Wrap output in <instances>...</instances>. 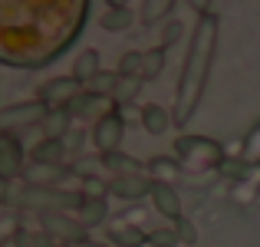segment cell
I'll use <instances>...</instances> for the list:
<instances>
[{
  "mask_svg": "<svg viewBox=\"0 0 260 247\" xmlns=\"http://www.w3.org/2000/svg\"><path fill=\"white\" fill-rule=\"evenodd\" d=\"M102 73V63H99V50H83L76 59H73V73L70 76L73 79H79L83 82V89H86V82H92L95 76Z\"/></svg>",
  "mask_w": 260,
  "mask_h": 247,
  "instance_id": "obj_21",
  "label": "cell"
},
{
  "mask_svg": "<svg viewBox=\"0 0 260 247\" xmlns=\"http://www.w3.org/2000/svg\"><path fill=\"white\" fill-rule=\"evenodd\" d=\"M7 195H10V184L0 181V204H7Z\"/></svg>",
  "mask_w": 260,
  "mask_h": 247,
  "instance_id": "obj_33",
  "label": "cell"
},
{
  "mask_svg": "<svg viewBox=\"0 0 260 247\" xmlns=\"http://www.w3.org/2000/svg\"><path fill=\"white\" fill-rule=\"evenodd\" d=\"M175 234H178V241L188 244V247H194V244H198V231H194V224H191L184 214L175 221Z\"/></svg>",
  "mask_w": 260,
  "mask_h": 247,
  "instance_id": "obj_29",
  "label": "cell"
},
{
  "mask_svg": "<svg viewBox=\"0 0 260 247\" xmlns=\"http://www.w3.org/2000/svg\"><path fill=\"white\" fill-rule=\"evenodd\" d=\"M79 92H83V82H79V79H73V76H56V79H50V82H43V86H40L37 99L43 102L46 109H66Z\"/></svg>",
  "mask_w": 260,
  "mask_h": 247,
  "instance_id": "obj_9",
  "label": "cell"
},
{
  "mask_svg": "<svg viewBox=\"0 0 260 247\" xmlns=\"http://www.w3.org/2000/svg\"><path fill=\"white\" fill-rule=\"evenodd\" d=\"M139 115H142V126H145L148 135H165L168 129L175 126V122H172V109L158 106V102H148V106H142Z\"/></svg>",
  "mask_w": 260,
  "mask_h": 247,
  "instance_id": "obj_17",
  "label": "cell"
},
{
  "mask_svg": "<svg viewBox=\"0 0 260 247\" xmlns=\"http://www.w3.org/2000/svg\"><path fill=\"white\" fill-rule=\"evenodd\" d=\"M145 244L148 247H175L181 241H178L175 228H155V231H145Z\"/></svg>",
  "mask_w": 260,
  "mask_h": 247,
  "instance_id": "obj_26",
  "label": "cell"
},
{
  "mask_svg": "<svg viewBox=\"0 0 260 247\" xmlns=\"http://www.w3.org/2000/svg\"><path fill=\"white\" fill-rule=\"evenodd\" d=\"M106 241L112 247H145V231L135 224H109Z\"/></svg>",
  "mask_w": 260,
  "mask_h": 247,
  "instance_id": "obj_19",
  "label": "cell"
},
{
  "mask_svg": "<svg viewBox=\"0 0 260 247\" xmlns=\"http://www.w3.org/2000/svg\"><path fill=\"white\" fill-rule=\"evenodd\" d=\"M132 23H135V13L128 10V7H109V10L99 17V26L109 30V33H122V30H128Z\"/></svg>",
  "mask_w": 260,
  "mask_h": 247,
  "instance_id": "obj_22",
  "label": "cell"
},
{
  "mask_svg": "<svg viewBox=\"0 0 260 247\" xmlns=\"http://www.w3.org/2000/svg\"><path fill=\"white\" fill-rule=\"evenodd\" d=\"M139 92H142V79L139 76H119L115 79V89H112V102L115 106H128V102H135Z\"/></svg>",
  "mask_w": 260,
  "mask_h": 247,
  "instance_id": "obj_24",
  "label": "cell"
},
{
  "mask_svg": "<svg viewBox=\"0 0 260 247\" xmlns=\"http://www.w3.org/2000/svg\"><path fill=\"white\" fill-rule=\"evenodd\" d=\"M122 139H125V119H122L119 109L109 112V115H102V119L92 126V142H95V148H99V155L119 152Z\"/></svg>",
  "mask_w": 260,
  "mask_h": 247,
  "instance_id": "obj_8",
  "label": "cell"
},
{
  "mask_svg": "<svg viewBox=\"0 0 260 247\" xmlns=\"http://www.w3.org/2000/svg\"><path fill=\"white\" fill-rule=\"evenodd\" d=\"M66 109H70L73 119H83V122H92V126H95L102 115L115 112L119 106L112 102V96H95V92H89V89H83V92H79Z\"/></svg>",
  "mask_w": 260,
  "mask_h": 247,
  "instance_id": "obj_10",
  "label": "cell"
},
{
  "mask_svg": "<svg viewBox=\"0 0 260 247\" xmlns=\"http://www.w3.org/2000/svg\"><path fill=\"white\" fill-rule=\"evenodd\" d=\"M165 73V50L161 46H152V50L142 53V82H152Z\"/></svg>",
  "mask_w": 260,
  "mask_h": 247,
  "instance_id": "obj_23",
  "label": "cell"
},
{
  "mask_svg": "<svg viewBox=\"0 0 260 247\" xmlns=\"http://www.w3.org/2000/svg\"><path fill=\"white\" fill-rule=\"evenodd\" d=\"M109 7H128V0H106Z\"/></svg>",
  "mask_w": 260,
  "mask_h": 247,
  "instance_id": "obj_34",
  "label": "cell"
},
{
  "mask_svg": "<svg viewBox=\"0 0 260 247\" xmlns=\"http://www.w3.org/2000/svg\"><path fill=\"white\" fill-rule=\"evenodd\" d=\"M145 175L152 178V181H168L172 184L175 178L184 175V165L178 159H172V155H155V159L145 162Z\"/></svg>",
  "mask_w": 260,
  "mask_h": 247,
  "instance_id": "obj_15",
  "label": "cell"
},
{
  "mask_svg": "<svg viewBox=\"0 0 260 247\" xmlns=\"http://www.w3.org/2000/svg\"><path fill=\"white\" fill-rule=\"evenodd\" d=\"M152 178L148 175H119V178H109L106 181V191L122 201H142V198L152 195Z\"/></svg>",
  "mask_w": 260,
  "mask_h": 247,
  "instance_id": "obj_12",
  "label": "cell"
},
{
  "mask_svg": "<svg viewBox=\"0 0 260 247\" xmlns=\"http://www.w3.org/2000/svg\"><path fill=\"white\" fill-rule=\"evenodd\" d=\"M172 7H175V0H142V10H139V20L142 23H161V20L172 13Z\"/></svg>",
  "mask_w": 260,
  "mask_h": 247,
  "instance_id": "obj_25",
  "label": "cell"
},
{
  "mask_svg": "<svg viewBox=\"0 0 260 247\" xmlns=\"http://www.w3.org/2000/svg\"><path fill=\"white\" fill-rule=\"evenodd\" d=\"M26 168V148L17 132H0V181H17Z\"/></svg>",
  "mask_w": 260,
  "mask_h": 247,
  "instance_id": "obj_7",
  "label": "cell"
},
{
  "mask_svg": "<svg viewBox=\"0 0 260 247\" xmlns=\"http://www.w3.org/2000/svg\"><path fill=\"white\" fill-rule=\"evenodd\" d=\"M217 30H221V20H217L214 10L198 17L194 30H191L188 53H184V63H181V76H178V86H175V106H172V122L178 129H184L194 119L198 106L204 99V89H208L214 56H217Z\"/></svg>",
  "mask_w": 260,
  "mask_h": 247,
  "instance_id": "obj_2",
  "label": "cell"
},
{
  "mask_svg": "<svg viewBox=\"0 0 260 247\" xmlns=\"http://www.w3.org/2000/svg\"><path fill=\"white\" fill-rule=\"evenodd\" d=\"M37 221L46 234H53L63 247H73V244L83 241V237H89L86 228L79 224V218L70 214V211H43V214H37Z\"/></svg>",
  "mask_w": 260,
  "mask_h": 247,
  "instance_id": "obj_5",
  "label": "cell"
},
{
  "mask_svg": "<svg viewBox=\"0 0 260 247\" xmlns=\"http://www.w3.org/2000/svg\"><path fill=\"white\" fill-rule=\"evenodd\" d=\"M73 175L70 165H43V162H30L23 168V184H33V188H59L66 178Z\"/></svg>",
  "mask_w": 260,
  "mask_h": 247,
  "instance_id": "obj_11",
  "label": "cell"
},
{
  "mask_svg": "<svg viewBox=\"0 0 260 247\" xmlns=\"http://www.w3.org/2000/svg\"><path fill=\"white\" fill-rule=\"evenodd\" d=\"M181 33H184V26L178 23V20H172V23H165V30H161V50H168V46L172 43H178V40H181Z\"/></svg>",
  "mask_w": 260,
  "mask_h": 247,
  "instance_id": "obj_30",
  "label": "cell"
},
{
  "mask_svg": "<svg viewBox=\"0 0 260 247\" xmlns=\"http://www.w3.org/2000/svg\"><path fill=\"white\" fill-rule=\"evenodd\" d=\"M7 204L20 211H33V214H43V211H76L83 204V191H70V188H10Z\"/></svg>",
  "mask_w": 260,
  "mask_h": 247,
  "instance_id": "obj_3",
  "label": "cell"
},
{
  "mask_svg": "<svg viewBox=\"0 0 260 247\" xmlns=\"http://www.w3.org/2000/svg\"><path fill=\"white\" fill-rule=\"evenodd\" d=\"M43 115H46V106L40 99L4 106V109H0V132H20V129H30V126L40 129Z\"/></svg>",
  "mask_w": 260,
  "mask_h": 247,
  "instance_id": "obj_6",
  "label": "cell"
},
{
  "mask_svg": "<svg viewBox=\"0 0 260 247\" xmlns=\"http://www.w3.org/2000/svg\"><path fill=\"white\" fill-rule=\"evenodd\" d=\"M73 214L79 218V224H83L86 231H92V228H99V224H106L109 204H106V198H86L83 195V204H79Z\"/></svg>",
  "mask_w": 260,
  "mask_h": 247,
  "instance_id": "obj_16",
  "label": "cell"
},
{
  "mask_svg": "<svg viewBox=\"0 0 260 247\" xmlns=\"http://www.w3.org/2000/svg\"><path fill=\"white\" fill-rule=\"evenodd\" d=\"M119 76H139L142 79V53L139 50H128V53H122V59H119Z\"/></svg>",
  "mask_w": 260,
  "mask_h": 247,
  "instance_id": "obj_27",
  "label": "cell"
},
{
  "mask_svg": "<svg viewBox=\"0 0 260 247\" xmlns=\"http://www.w3.org/2000/svg\"><path fill=\"white\" fill-rule=\"evenodd\" d=\"M89 20V0H0V66L43 70L59 59Z\"/></svg>",
  "mask_w": 260,
  "mask_h": 247,
  "instance_id": "obj_1",
  "label": "cell"
},
{
  "mask_svg": "<svg viewBox=\"0 0 260 247\" xmlns=\"http://www.w3.org/2000/svg\"><path fill=\"white\" fill-rule=\"evenodd\" d=\"M175 159L184 165V168H221L224 162V148L217 145L214 139H204V135H178L175 139Z\"/></svg>",
  "mask_w": 260,
  "mask_h": 247,
  "instance_id": "obj_4",
  "label": "cell"
},
{
  "mask_svg": "<svg viewBox=\"0 0 260 247\" xmlns=\"http://www.w3.org/2000/svg\"><path fill=\"white\" fill-rule=\"evenodd\" d=\"M152 208L158 211L161 218H168V221H178L181 218V198H178V191H175V184H168V181H155L152 184Z\"/></svg>",
  "mask_w": 260,
  "mask_h": 247,
  "instance_id": "obj_13",
  "label": "cell"
},
{
  "mask_svg": "<svg viewBox=\"0 0 260 247\" xmlns=\"http://www.w3.org/2000/svg\"><path fill=\"white\" fill-rule=\"evenodd\" d=\"M73 247H112L109 241H92V237H83L79 244H73Z\"/></svg>",
  "mask_w": 260,
  "mask_h": 247,
  "instance_id": "obj_32",
  "label": "cell"
},
{
  "mask_svg": "<svg viewBox=\"0 0 260 247\" xmlns=\"http://www.w3.org/2000/svg\"><path fill=\"white\" fill-rule=\"evenodd\" d=\"M102 159V168H106L109 178H119V175H145V165H142L139 159H132V155H125L119 148V152H106L99 155Z\"/></svg>",
  "mask_w": 260,
  "mask_h": 247,
  "instance_id": "obj_14",
  "label": "cell"
},
{
  "mask_svg": "<svg viewBox=\"0 0 260 247\" xmlns=\"http://www.w3.org/2000/svg\"><path fill=\"white\" fill-rule=\"evenodd\" d=\"M211 4H214V0H188V7H191V10L198 13V17H204V13H211Z\"/></svg>",
  "mask_w": 260,
  "mask_h": 247,
  "instance_id": "obj_31",
  "label": "cell"
},
{
  "mask_svg": "<svg viewBox=\"0 0 260 247\" xmlns=\"http://www.w3.org/2000/svg\"><path fill=\"white\" fill-rule=\"evenodd\" d=\"M115 79H119V73H106V70H102L92 82H86V89H89V92H95V96H112Z\"/></svg>",
  "mask_w": 260,
  "mask_h": 247,
  "instance_id": "obj_28",
  "label": "cell"
},
{
  "mask_svg": "<svg viewBox=\"0 0 260 247\" xmlns=\"http://www.w3.org/2000/svg\"><path fill=\"white\" fill-rule=\"evenodd\" d=\"M70 126H73L70 109H46L43 122H40V132H43V139H66Z\"/></svg>",
  "mask_w": 260,
  "mask_h": 247,
  "instance_id": "obj_20",
  "label": "cell"
},
{
  "mask_svg": "<svg viewBox=\"0 0 260 247\" xmlns=\"http://www.w3.org/2000/svg\"><path fill=\"white\" fill-rule=\"evenodd\" d=\"M30 162L43 165H66V142L63 139H40L30 148Z\"/></svg>",
  "mask_w": 260,
  "mask_h": 247,
  "instance_id": "obj_18",
  "label": "cell"
}]
</instances>
